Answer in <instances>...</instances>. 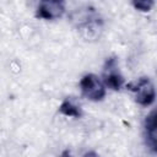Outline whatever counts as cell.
Masks as SVG:
<instances>
[{"mask_svg": "<svg viewBox=\"0 0 157 157\" xmlns=\"http://www.w3.org/2000/svg\"><path fill=\"white\" fill-rule=\"evenodd\" d=\"M61 11H63V9L60 7V5L58 2H44L40 6V16H43L45 18H53L54 16L52 12H54L55 16H59Z\"/></svg>", "mask_w": 157, "mask_h": 157, "instance_id": "obj_3", "label": "cell"}, {"mask_svg": "<svg viewBox=\"0 0 157 157\" xmlns=\"http://www.w3.org/2000/svg\"><path fill=\"white\" fill-rule=\"evenodd\" d=\"M153 88L150 85V82L146 80L140 81V83L137 85V101L141 102V99H145L144 104H147L153 101Z\"/></svg>", "mask_w": 157, "mask_h": 157, "instance_id": "obj_2", "label": "cell"}, {"mask_svg": "<svg viewBox=\"0 0 157 157\" xmlns=\"http://www.w3.org/2000/svg\"><path fill=\"white\" fill-rule=\"evenodd\" d=\"M81 86H82L83 93L91 99H99L103 96V86L98 81V78L93 75L86 76L82 80Z\"/></svg>", "mask_w": 157, "mask_h": 157, "instance_id": "obj_1", "label": "cell"}, {"mask_svg": "<svg viewBox=\"0 0 157 157\" xmlns=\"http://www.w3.org/2000/svg\"><path fill=\"white\" fill-rule=\"evenodd\" d=\"M86 157H98V156H96L93 153H90V155H86Z\"/></svg>", "mask_w": 157, "mask_h": 157, "instance_id": "obj_5", "label": "cell"}, {"mask_svg": "<svg viewBox=\"0 0 157 157\" xmlns=\"http://www.w3.org/2000/svg\"><path fill=\"white\" fill-rule=\"evenodd\" d=\"M147 134L153 144V147H157V112H155L148 119H147Z\"/></svg>", "mask_w": 157, "mask_h": 157, "instance_id": "obj_4", "label": "cell"}]
</instances>
